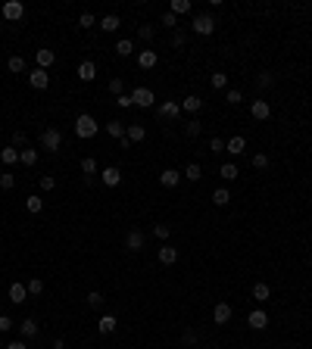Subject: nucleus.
<instances>
[{"label": "nucleus", "mask_w": 312, "mask_h": 349, "mask_svg": "<svg viewBox=\"0 0 312 349\" xmlns=\"http://www.w3.org/2000/svg\"><path fill=\"white\" fill-rule=\"evenodd\" d=\"M115 103H119V106H122V109H128V106H134V103H131V94H122V97H115Z\"/></svg>", "instance_id": "nucleus-53"}, {"label": "nucleus", "mask_w": 312, "mask_h": 349, "mask_svg": "<svg viewBox=\"0 0 312 349\" xmlns=\"http://www.w3.org/2000/svg\"><path fill=\"white\" fill-rule=\"evenodd\" d=\"M88 306H94V309L103 306V293H100V290H91V293H88Z\"/></svg>", "instance_id": "nucleus-41"}, {"label": "nucleus", "mask_w": 312, "mask_h": 349, "mask_svg": "<svg viewBox=\"0 0 312 349\" xmlns=\"http://www.w3.org/2000/svg\"><path fill=\"white\" fill-rule=\"evenodd\" d=\"M131 103H134V106H141V109H150L156 103V94L150 87H134L131 90Z\"/></svg>", "instance_id": "nucleus-4"}, {"label": "nucleus", "mask_w": 312, "mask_h": 349, "mask_svg": "<svg viewBox=\"0 0 312 349\" xmlns=\"http://www.w3.org/2000/svg\"><path fill=\"white\" fill-rule=\"evenodd\" d=\"M119 25H122V19H119V16H103V19H100V28L106 31V34L119 31Z\"/></svg>", "instance_id": "nucleus-23"}, {"label": "nucleus", "mask_w": 312, "mask_h": 349, "mask_svg": "<svg viewBox=\"0 0 312 349\" xmlns=\"http://www.w3.org/2000/svg\"><path fill=\"white\" fill-rule=\"evenodd\" d=\"M159 262H163V265H175L178 262V250L169 247V243H166V247H159Z\"/></svg>", "instance_id": "nucleus-18"}, {"label": "nucleus", "mask_w": 312, "mask_h": 349, "mask_svg": "<svg viewBox=\"0 0 312 349\" xmlns=\"http://www.w3.org/2000/svg\"><path fill=\"white\" fill-rule=\"evenodd\" d=\"M97 131H100V125H97V119H94V115L82 112V115L75 119V134L82 137V141H91V137H94Z\"/></svg>", "instance_id": "nucleus-1"}, {"label": "nucleus", "mask_w": 312, "mask_h": 349, "mask_svg": "<svg viewBox=\"0 0 312 349\" xmlns=\"http://www.w3.org/2000/svg\"><path fill=\"white\" fill-rule=\"evenodd\" d=\"M6 331H13V318H9V315H0V334H6Z\"/></svg>", "instance_id": "nucleus-52"}, {"label": "nucleus", "mask_w": 312, "mask_h": 349, "mask_svg": "<svg viewBox=\"0 0 312 349\" xmlns=\"http://www.w3.org/2000/svg\"><path fill=\"white\" fill-rule=\"evenodd\" d=\"M181 109H184V112H200V109H203V100L191 94V97H184V100H181Z\"/></svg>", "instance_id": "nucleus-24"}, {"label": "nucleus", "mask_w": 312, "mask_h": 349, "mask_svg": "<svg viewBox=\"0 0 312 349\" xmlns=\"http://www.w3.org/2000/svg\"><path fill=\"white\" fill-rule=\"evenodd\" d=\"M191 0H172V6H169V13L172 16H184V13H191Z\"/></svg>", "instance_id": "nucleus-25"}, {"label": "nucleus", "mask_w": 312, "mask_h": 349, "mask_svg": "<svg viewBox=\"0 0 312 349\" xmlns=\"http://www.w3.org/2000/svg\"><path fill=\"white\" fill-rule=\"evenodd\" d=\"M34 60H38V69H50L56 63V53L53 50H38V53H34Z\"/></svg>", "instance_id": "nucleus-20"}, {"label": "nucleus", "mask_w": 312, "mask_h": 349, "mask_svg": "<svg viewBox=\"0 0 312 349\" xmlns=\"http://www.w3.org/2000/svg\"><path fill=\"white\" fill-rule=\"evenodd\" d=\"M159 115H163V119H178V115H181V106H178V103H163V106H159Z\"/></svg>", "instance_id": "nucleus-22"}, {"label": "nucleus", "mask_w": 312, "mask_h": 349, "mask_svg": "<svg viewBox=\"0 0 312 349\" xmlns=\"http://www.w3.org/2000/svg\"><path fill=\"white\" fill-rule=\"evenodd\" d=\"M22 16H25V6H22L19 0H6V3H3V19H9V22H19Z\"/></svg>", "instance_id": "nucleus-6"}, {"label": "nucleus", "mask_w": 312, "mask_h": 349, "mask_svg": "<svg viewBox=\"0 0 312 349\" xmlns=\"http://www.w3.org/2000/svg\"><path fill=\"white\" fill-rule=\"evenodd\" d=\"M13 184H16V178H13V174H9V169H6L3 174H0V187H3V190H13Z\"/></svg>", "instance_id": "nucleus-42"}, {"label": "nucleus", "mask_w": 312, "mask_h": 349, "mask_svg": "<svg viewBox=\"0 0 312 349\" xmlns=\"http://www.w3.org/2000/svg\"><path fill=\"white\" fill-rule=\"evenodd\" d=\"M225 100L231 103V106H237V103H244V94H240V90H237V87H231V90H228V97H225Z\"/></svg>", "instance_id": "nucleus-44"}, {"label": "nucleus", "mask_w": 312, "mask_h": 349, "mask_svg": "<svg viewBox=\"0 0 312 349\" xmlns=\"http://www.w3.org/2000/svg\"><path fill=\"white\" fill-rule=\"evenodd\" d=\"M25 209H28V212H31V215H38V212H41V209H44V200H41V196H34V193H31V196H28V200H25Z\"/></svg>", "instance_id": "nucleus-31"}, {"label": "nucleus", "mask_w": 312, "mask_h": 349, "mask_svg": "<svg viewBox=\"0 0 312 349\" xmlns=\"http://www.w3.org/2000/svg\"><path fill=\"white\" fill-rule=\"evenodd\" d=\"M25 287H28V296L44 293V281H41V277H31V281H25Z\"/></svg>", "instance_id": "nucleus-33"}, {"label": "nucleus", "mask_w": 312, "mask_h": 349, "mask_svg": "<svg viewBox=\"0 0 312 349\" xmlns=\"http://www.w3.org/2000/svg\"><path fill=\"white\" fill-rule=\"evenodd\" d=\"M250 115H253V119H256V122H265V119H269V115H272V106H269V100H253V103H250Z\"/></svg>", "instance_id": "nucleus-5"}, {"label": "nucleus", "mask_w": 312, "mask_h": 349, "mask_svg": "<svg viewBox=\"0 0 312 349\" xmlns=\"http://www.w3.org/2000/svg\"><path fill=\"white\" fill-rule=\"evenodd\" d=\"M218 174H222V178H225V181H234V178H237V174H240V172H237V166H234V162H225V166H222V169H218Z\"/></svg>", "instance_id": "nucleus-30"}, {"label": "nucleus", "mask_w": 312, "mask_h": 349, "mask_svg": "<svg viewBox=\"0 0 312 349\" xmlns=\"http://www.w3.org/2000/svg\"><path fill=\"white\" fill-rule=\"evenodd\" d=\"M19 162H22V166H28V169H31L34 162H38V150H31V147H28V150H19Z\"/></svg>", "instance_id": "nucleus-28"}, {"label": "nucleus", "mask_w": 312, "mask_h": 349, "mask_svg": "<svg viewBox=\"0 0 312 349\" xmlns=\"http://www.w3.org/2000/svg\"><path fill=\"white\" fill-rule=\"evenodd\" d=\"M25 144H28V141H25V134L16 131V134H13V147H25Z\"/></svg>", "instance_id": "nucleus-54"}, {"label": "nucleus", "mask_w": 312, "mask_h": 349, "mask_svg": "<svg viewBox=\"0 0 312 349\" xmlns=\"http://www.w3.org/2000/svg\"><path fill=\"white\" fill-rule=\"evenodd\" d=\"M56 187V178H53V174H44V178H41V190H53Z\"/></svg>", "instance_id": "nucleus-47"}, {"label": "nucleus", "mask_w": 312, "mask_h": 349, "mask_svg": "<svg viewBox=\"0 0 312 349\" xmlns=\"http://www.w3.org/2000/svg\"><path fill=\"white\" fill-rule=\"evenodd\" d=\"M153 237L169 240V237H172V228H169V225H153Z\"/></svg>", "instance_id": "nucleus-40"}, {"label": "nucleus", "mask_w": 312, "mask_h": 349, "mask_svg": "<svg viewBox=\"0 0 312 349\" xmlns=\"http://www.w3.org/2000/svg\"><path fill=\"white\" fill-rule=\"evenodd\" d=\"M184 178H188V181H200V178H203V169H200V162H191V166L184 169Z\"/></svg>", "instance_id": "nucleus-29"}, {"label": "nucleus", "mask_w": 312, "mask_h": 349, "mask_svg": "<svg viewBox=\"0 0 312 349\" xmlns=\"http://www.w3.org/2000/svg\"><path fill=\"white\" fill-rule=\"evenodd\" d=\"M41 147L50 150V153H56V150L63 147V131L60 128H44L41 131Z\"/></svg>", "instance_id": "nucleus-2"}, {"label": "nucleus", "mask_w": 312, "mask_h": 349, "mask_svg": "<svg viewBox=\"0 0 312 349\" xmlns=\"http://www.w3.org/2000/svg\"><path fill=\"white\" fill-rule=\"evenodd\" d=\"M225 150H228L231 156H240V153L247 150V141H244L240 134H234V137H228V141H225Z\"/></svg>", "instance_id": "nucleus-11"}, {"label": "nucleus", "mask_w": 312, "mask_h": 349, "mask_svg": "<svg viewBox=\"0 0 312 349\" xmlns=\"http://www.w3.org/2000/svg\"><path fill=\"white\" fill-rule=\"evenodd\" d=\"M100 181H103V184H106V187H115V184H119V181H122V172H119V169H115V166H106V169H103V172H100Z\"/></svg>", "instance_id": "nucleus-9"}, {"label": "nucleus", "mask_w": 312, "mask_h": 349, "mask_svg": "<svg viewBox=\"0 0 312 349\" xmlns=\"http://www.w3.org/2000/svg\"><path fill=\"white\" fill-rule=\"evenodd\" d=\"M159 22H163L166 28H175V25H178V16H172V13H163V19H159Z\"/></svg>", "instance_id": "nucleus-50"}, {"label": "nucleus", "mask_w": 312, "mask_h": 349, "mask_svg": "<svg viewBox=\"0 0 312 349\" xmlns=\"http://www.w3.org/2000/svg\"><path fill=\"white\" fill-rule=\"evenodd\" d=\"M106 131H109L112 137H125V122H119V119H112V122L106 125Z\"/></svg>", "instance_id": "nucleus-34"}, {"label": "nucleus", "mask_w": 312, "mask_h": 349, "mask_svg": "<svg viewBox=\"0 0 312 349\" xmlns=\"http://www.w3.org/2000/svg\"><path fill=\"white\" fill-rule=\"evenodd\" d=\"M212 321L215 324H228L231 321V306H228V302H218V306L212 309Z\"/></svg>", "instance_id": "nucleus-12"}, {"label": "nucleus", "mask_w": 312, "mask_h": 349, "mask_svg": "<svg viewBox=\"0 0 312 349\" xmlns=\"http://www.w3.org/2000/svg\"><path fill=\"white\" fill-rule=\"evenodd\" d=\"M209 81H212V87H218V90L228 87V75H225V72H212V78H209Z\"/></svg>", "instance_id": "nucleus-39"}, {"label": "nucleus", "mask_w": 312, "mask_h": 349, "mask_svg": "<svg viewBox=\"0 0 312 349\" xmlns=\"http://www.w3.org/2000/svg\"><path fill=\"white\" fill-rule=\"evenodd\" d=\"M269 296H272V287H269V284H262V281L253 284V299H256V302H265Z\"/></svg>", "instance_id": "nucleus-26"}, {"label": "nucleus", "mask_w": 312, "mask_h": 349, "mask_svg": "<svg viewBox=\"0 0 312 349\" xmlns=\"http://www.w3.org/2000/svg\"><path fill=\"white\" fill-rule=\"evenodd\" d=\"M78 78H82V81H94L97 78V66L91 60H85L82 66H78Z\"/></svg>", "instance_id": "nucleus-19"}, {"label": "nucleus", "mask_w": 312, "mask_h": 349, "mask_svg": "<svg viewBox=\"0 0 312 349\" xmlns=\"http://www.w3.org/2000/svg\"><path fill=\"white\" fill-rule=\"evenodd\" d=\"M209 150H212V153H225V141H222V137H212V141H209Z\"/></svg>", "instance_id": "nucleus-48"}, {"label": "nucleus", "mask_w": 312, "mask_h": 349, "mask_svg": "<svg viewBox=\"0 0 312 349\" xmlns=\"http://www.w3.org/2000/svg\"><path fill=\"white\" fill-rule=\"evenodd\" d=\"M28 299V287L25 284H9V302H16V306H22V302Z\"/></svg>", "instance_id": "nucleus-10"}, {"label": "nucleus", "mask_w": 312, "mask_h": 349, "mask_svg": "<svg viewBox=\"0 0 312 349\" xmlns=\"http://www.w3.org/2000/svg\"><path fill=\"white\" fill-rule=\"evenodd\" d=\"M82 172L88 174V178H91V174H97V159L94 156H85L82 159Z\"/></svg>", "instance_id": "nucleus-35"}, {"label": "nucleus", "mask_w": 312, "mask_h": 349, "mask_svg": "<svg viewBox=\"0 0 312 349\" xmlns=\"http://www.w3.org/2000/svg\"><path fill=\"white\" fill-rule=\"evenodd\" d=\"M0 162H3L6 169L16 166V162H19V150L16 147H3V150H0Z\"/></svg>", "instance_id": "nucleus-21"}, {"label": "nucleus", "mask_w": 312, "mask_h": 349, "mask_svg": "<svg viewBox=\"0 0 312 349\" xmlns=\"http://www.w3.org/2000/svg\"><path fill=\"white\" fill-rule=\"evenodd\" d=\"M131 50H134V47H131L128 38H122L119 44H115V53H119V56H131Z\"/></svg>", "instance_id": "nucleus-38"}, {"label": "nucleus", "mask_w": 312, "mask_h": 349, "mask_svg": "<svg viewBox=\"0 0 312 349\" xmlns=\"http://www.w3.org/2000/svg\"><path fill=\"white\" fill-rule=\"evenodd\" d=\"M137 38H141V41H153V25H141V28H137Z\"/></svg>", "instance_id": "nucleus-46"}, {"label": "nucleus", "mask_w": 312, "mask_h": 349, "mask_svg": "<svg viewBox=\"0 0 312 349\" xmlns=\"http://www.w3.org/2000/svg\"><path fill=\"white\" fill-rule=\"evenodd\" d=\"M6 349H28L25 340H13V343H6Z\"/></svg>", "instance_id": "nucleus-56"}, {"label": "nucleus", "mask_w": 312, "mask_h": 349, "mask_svg": "<svg viewBox=\"0 0 312 349\" xmlns=\"http://www.w3.org/2000/svg\"><path fill=\"white\" fill-rule=\"evenodd\" d=\"M125 137H128L131 144H141L144 137H147V128L144 125H128V128H125Z\"/></svg>", "instance_id": "nucleus-16"}, {"label": "nucleus", "mask_w": 312, "mask_h": 349, "mask_svg": "<svg viewBox=\"0 0 312 349\" xmlns=\"http://www.w3.org/2000/svg\"><path fill=\"white\" fill-rule=\"evenodd\" d=\"M28 81H31V87H34V90H47V85H50V75H47V69H31Z\"/></svg>", "instance_id": "nucleus-7"}, {"label": "nucleus", "mask_w": 312, "mask_h": 349, "mask_svg": "<svg viewBox=\"0 0 312 349\" xmlns=\"http://www.w3.org/2000/svg\"><path fill=\"white\" fill-rule=\"evenodd\" d=\"M212 203H215V206H228V203H231V193H228L225 187H218V190L212 193Z\"/></svg>", "instance_id": "nucleus-36"}, {"label": "nucleus", "mask_w": 312, "mask_h": 349, "mask_svg": "<svg viewBox=\"0 0 312 349\" xmlns=\"http://www.w3.org/2000/svg\"><path fill=\"white\" fill-rule=\"evenodd\" d=\"M6 69H9V72H25V60H22V56H9V60H6Z\"/></svg>", "instance_id": "nucleus-32"}, {"label": "nucleus", "mask_w": 312, "mask_h": 349, "mask_svg": "<svg viewBox=\"0 0 312 349\" xmlns=\"http://www.w3.org/2000/svg\"><path fill=\"white\" fill-rule=\"evenodd\" d=\"M247 324H250L253 331H265V328H269V315H265L262 309H253L250 315H247Z\"/></svg>", "instance_id": "nucleus-8"}, {"label": "nucleus", "mask_w": 312, "mask_h": 349, "mask_svg": "<svg viewBox=\"0 0 312 349\" xmlns=\"http://www.w3.org/2000/svg\"><path fill=\"white\" fill-rule=\"evenodd\" d=\"M250 162H253V169H269V156H265V153H256Z\"/></svg>", "instance_id": "nucleus-45"}, {"label": "nucleus", "mask_w": 312, "mask_h": 349, "mask_svg": "<svg viewBox=\"0 0 312 349\" xmlns=\"http://www.w3.org/2000/svg\"><path fill=\"white\" fill-rule=\"evenodd\" d=\"M122 90H125V81H122V78H112V81H109V94L122 97Z\"/></svg>", "instance_id": "nucleus-43"}, {"label": "nucleus", "mask_w": 312, "mask_h": 349, "mask_svg": "<svg viewBox=\"0 0 312 349\" xmlns=\"http://www.w3.org/2000/svg\"><path fill=\"white\" fill-rule=\"evenodd\" d=\"M178 181H181V172H178V169H166V172H159V184H163V187H175Z\"/></svg>", "instance_id": "nucleus-13"}, {"label": "nucleus", "mask_w": 312, "mask_h": 349, "mask_svg": "<svg viewBox=\"0 0 312 349\" xmlns=\"http://www.w3.org/2000/svg\"><path fill=\"white\" fill-rule=\"evenodd\" d=\"M115 328H119V321H115V315H100V321H97V331L106 337V334H112Z\"/></svg>", "instance_id": "nucleus-15"}, {"label": "nucleus", "mask_w": 312, "mask_h": 349, "mask_svg": "<svg viewBox=\"0 0 312 349\" xmlns=\"http://www.w3.org/2000/svg\"><path fill=\"white\" fill-rule=\"evenodd\" d=\"M184 41H188L184 31H172V44H175V47H184Z\"/></svg>", "instance_id": "nucleus-51"}, {"label": "nucleus", "mask_w": 312, "mask_h": 349, "mask_svg": "<svg viewBox=\"0 0 312 349\" xmlns=\"http://www.w3.org/2000/svg\"><path fill=\"white\" fill-rule=\"evenodd\" d=\"M191 28H194V34H212L215 31V19L209 13H197L194 22H191Z\"/></svg>", "instance_id": "nucleus-3"}, {"label": "nucleus", "mask_w": 312, "mask_h": 349, "mask_svg": "<svg viewBox=\"0 0 312 349\" xmlns=\"http://www.w3.org/2000/svg\"><path fill=\"white\" fill-rule=\"evenodd\" d=\"M19 334H22V340H31V337L38 334V324H34L31 318H25V321L19 324Z\"/></svg>", "instance_id": "nucleus-27"}, {"label": "nucleus", "mask_w": 312, "mask_h": 349, "mask_svg": "<svg viewBox=\"0 0 312 349\" xmlns=\"http://www.w3.org/2000/svg\"><path fill=\"white\" fill-rule=\"evenodd\" d=\"M125 247H128L131 253L144 250V234H141V231H128V237H125Z\"/></svg>", "instance_id": "nucleus-17"}, {"label": "nucleus", "mask_w": 312, "mask_h": 349, "mask_svg": "<svg viewBox=\"0 0 312 349\" xmlns=\"http://www.w3.org/2000/svg\"><path fill=\"white\" fill-rule=\"evenodd\" d=\"M272 81H275V78H272L269 72H262V75H259V85H262V87H269V85H272Z\"/></svg>", "instance_id": "nucleus-55"}, {"label": "nucleus", "mask_w": 312, "mask_h": 349, "mask_svg": "<svg viewBox=\"0 0 312 349\" xmlns=\"http://www.w3.org/2000/svg\"><path fill=\"white\" fill-rule=\"evenodd\" d=\"M94 16H91V13H82V16H78V25H82V28H91V25H94Z\"/></svg>", "instance_id": "nucleus-49"}, {"label": "nucleus", "mask_w": 312, "mask_h": 349, "mask_svg": "<svg viewBox=\"0 0 312 349\" xmlns=\"http://www.w3.org/2000/svg\"><path fill=\"white\" fill-rule=\"evenodd\" d=\"M184 131H188V137H200V131H203V122H197V119H191L188 125H184Z\"/></svg>", "instance_id": "nucleus-37"}, {"label": "nucleus", "mask_w": 312, "mask_h": 349, "mask_svg": "<svg viewBox=\"0 0 312 349\" xmlns=\"http://www.w3.org/2000/svg\"><path fill=\"white\" fill-rule=\"evenodd\" d=\"M156 63H159L156 50H141V53H137V66H141V69H153Z\"/></svg>", "instance_id": "nucleus-14"}]
</instances>
